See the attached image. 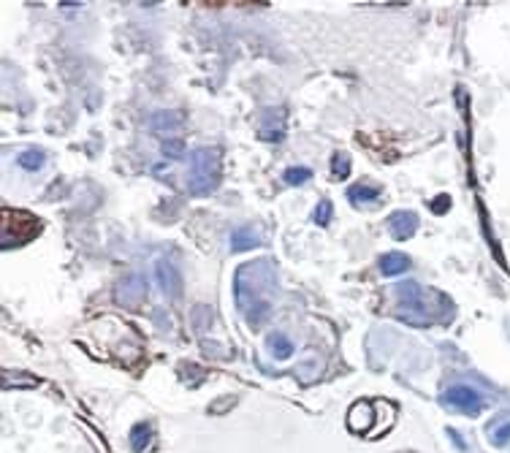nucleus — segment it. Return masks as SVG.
<instances>
[{
    "mask_svg": "<svg viewBox=\"0 0 510 453\" xmlns=\"http://www.w3.org/2000/svg\"><path fill=\"white\" fill-rule=\"evenodd\" d=\"M274 288H277V274H274V266L269 261L245 264L236 272V277H234V299H236V307L242 310V315L250 326H261L269 317Z\"/></svg>",
    "mask_w": 510,
    "mask_h": 453,
    "instance_id": "nucleus-1",
    "label": "nucleus"
},
{
    "mask_svg": "<svg viewBox=\"0 0 510 453\" xmlns=\"http://www.w3.org/2000/svg\"><path fill=\"white\" fill-rule=\"evenodd\" d=\"M220 180V152L214 147H198L190 155V190L196 196H207Z\"/></svg>",
    "mask_w": 510,
    "mask_h": 453,
    "instance_id": "nucleus-2",
    "label": "nucleus"
},
{
    "mask_svg": "<svg viewBox=\"0 0 510 453\" xmlns=\"http://www.w3.org/2000/svg\"><path fill=\"white\" fill-rule=\"evenodd\" d=\"M41 231V223L28 215V212H17V209H3V223H0V239H3V247L11 250V247H19L30 239H36Z\"/></svg>",
    "mask_w": 510,
    "mask_h": 453,
    "instance_id": "nucleus-3",
    "label": "nucleus"
},
{
    "mask_svg": "<svg viewBox=\"0 0 510 453\" xmlns=\"http://www.w3.org/2000/svg\"><path fill=\"white\" fill-rule=\"evenodd\" d=\"M396 299H399V317L413 323V326H429L431 313L426 310V296L416 282H402L396 285Z\"/></svg>",
    "mask_w": 510,
    "mask_h": 453,
    "instance_id": "nucleus-4",
    "label": "nucleus"
},
{
    "mask_svg": "<svg viewBox=\"0 0 510 453\" xmlns=\"http://www.w3.org/2000/svg\"><path fill=\"white\" fill-rule=\"evenodd\" d=\"M442 402L451 405V408L462 410V412H469V415H475V412L483 410V397L472 386H453V388H448L445 397H442Z\"/></svg>",
    "mask_w": 510,
    "mask_h": 453,
    "instance_id": "nucleus-5",
    "label": "nucleus"
},
{
    "mask_svg": "<svg viewBox=\"0 0 510 453\" xmlns=\"http://www.w3.org/2000/svg\"><path fill=\"white\" fill-rule=\"evenodd\" d=\"M144 299H147V280H144L141 274H130V277H125V280L120 282V288H117V302H120L123 307L136 310V307H141Z\"/></svg>",
    "mask_w": 510,
    "mask_h": 453,
    "instance_id": "nucleus-6",
    "label": "nucleus"
},
{
    "mask_svg": "<svg viewBox=\"0 0 510 453\" xmlns=\"http://www.w3.org/2000/svg\"><path fill=\"white\" fill-rule=\"evenodd\" d=\"M258 136L263 141H283L285 136V109H266L261 117H258Z\"/></svg>",
    "mask_w": 510,
    "mask_h": 453,
    "instance_id": "nucleus-7",
    "label": "nucleus"
},
{
    "mask_svg": "<svg viewBox=\"0 0 510 453\" xmlns=\"http://www.w3.org/2000/svg\"><path fill=\"white\" fill-rule=\"evenodd\" d=\"M155 280H158V285H161V291H163L166 296H171V299H179V296H182V280H179V272H176L174 264H169V261H158V266H155Z\"/></svg>",
    "mask_w": 510,
    "mask_h": 453,
    "instance_id": "nucleus-8",
    "label": "nucleus"
},
{
    "mask_svg": "<svg viewBox=\"0 0 510 453\" xmlns=\"http://www.w3.org/2000/svg\"><path fill=\"white\" fill-rule=\"evenodd\" d=\"M372 423H375V408L369 402H356L350 412H347V426L356 434H372Z\"/></svg>",
    "mask_w": 510,
    "mask_h": 453,
    "instance_id": "nucleus-9",
    "label": "nucleus"
},
{
    "mask_svg": "<svg viewBox=\"0 0 510 453\" xmlns=\"http://www.w3.org/2000/svg\"><path fill=\"white\" fill-rule=\"evenodd\" d=\"M388 231H391V236L394 239H399V242H405V239H410L416 231H418V215L416 212H394L391 218H388Z\"/></svg>",
    "mask_w": 510,
    "mask_h": 453,
    "instance_id": "nucleus-10",
    "label": "nucleus"
},
{
    "mask_svg": "<svg viewBox=\"0 0 510 453\" xmlns=\"http://www.w3.org/2000/svg\"><path fill=\"white\" fill-rule=\"evenodd\" d=\"M261 244V231L255 226H242L231 233V250L234 253H245Z\"/></svg>",
    "mask_w": 510,
    "mask_h": 453,
    "instance_id": "nucleus-11",
    "label": "nucleus"
},
{
    "mask_svg": "<svg viewBox=\"0 0 510 453\" xmlns=\"http://www.w3.org/2000/svg\"><path fill=\"white\" fill-rule=\"evenodd\" d=\"M410 269V258L405 253H388L380 258V272L385 277H396V274L407 272Z\"/></svg>",
    "mask_w": 510,
    "mask_h": 453,
    "instance_id": "nucleus-12",
    "label": "nucleus"
},
{
    "mask_svg": "<svg viewBox=\"0 0 510 453\" xmlns=\"http://www.w3.org/2000/svg\"><path fill=\"white\" fill-rule=\"evenodd\" d=\"M182 123H185V120H182L179 112H158V114L150 120V125H152L158 134H171V131H176Z\"/></svg>",
    "mask_w": 510,
    "mask_h": 453,
    "instance_id": "nucleus-13",
    "label": "nucleus"
},
{
    "mask_svg": "<svg viewBox=\"0 0 510 453\" xmlns=\"http://www.w3.org/2000/svg\"><path fill=\"white\" fill-rule=\"evenodd\" d=\"M269 350H272L274 359L285 361V359L294 356V342H291L285 334H272V337H269Z\"/></svg>",
    "mask_w": 510,
    "mask_h": 453,
    "instance_id": "nucleus-14",
    "label": "nucleus"
},
{
    "mask_svg": "<svg viewBox=\"0 0 510 453\" xmlns=\"http://www.w3.org/2000/svg\"><path fill=\"white\" fill-rule=\"evenodd\" d=\"M150 443H152V426H150V423H136L133 432H130V445H133V451L144 453Z\"/></svg>",
    "mask_w": 510,
    "mask_h": 453,
    "instance_id": "nucleus-15",
    "label": "nucleus"
},
{
    "mask_svg": "<svg viewBox=\"0 0 510 453\" xmlns=\"http://www.w3.org/2000/svg\"><path fill=\"white\" fill-rule=\"evenodd\" d=\"M378 196H380V187H378V185H367V182H361V185H353V187L347 190V198H350L353 204L375 201Z\"/></svg>",
    "mask_w": 510,
    "mask_h": 453,
    "instance_id": "nucleus-16",
    "label": "nucleus"
},
{
    "mask_svg": "<svg viewBox=\"0 0 510 453\" xmlns=\"http://www.w3.org/2000/svg\"><path fill=\"white\" fill-rule=\"evenodd\" d=\"M17 163L22 169H28V171H39V169H43V163H46V155H43L41 149H22L17 155Z\"/></svg>",
    "mask_w": 510,
    "mask_h": 453,
    "instance_id": "nucleus-17",
    "label": "nucleus"
},
{
    "mask_svg": "<svg viewBox=\"0 0 510 453\" xmlns=\"http://www.w3.org/2000/svg\"><path fill=\"white\" fill-rule=\"evenodd\" d=\"M312 177V171L307 169V166H291V169H285V174H283V180L288 182V185H301V182H307Z\"/></svg>",
    "mask_w": 510,
    "mask_h": 453,
    "instance_id": "nucleus-18",
    "label": "nucleus"
},
{
    "mask_svg": "<svg viewBox=\"0 0 510 453\" xmlns=\"http://www.w3.org/2000/svg\"><path fill=\"white\" fill-rule=\"evenodd\" d=\"M332 174H334V180H345V177L350 174V160H347V155L337 152V155L332 158Z\"/></svg>",
    "mask_w": 510,
    "mask_h": 453,
    "instance_id": "nucleus-19",
    "label": "nucleus"
},
{
    "mask_svg": "<svg viewBox=\"0 0 510 453\" xmlns=\"http://www.w3.org/2000/svg\"><path fill=\"white\" fill-rule=\"evenodd\" d=\"M332 201H320L318 207H315V215H312V220L318 223V226H326L329 220H332Z\"/></svg>",
    "mask_w": 510,
    "mask_h": 453,
    "instance_id": "nucleus-20",
    "label": "nucleus"
},
{
    "mask_svg": "<svg viewBox=\"0 0 510 453\" xmlns=\"http://www.w3.org/2000/svg\"><path fill=\"white\" fill-rule=\"evenodd\" d=\"M491 443H494V445H508L510 443V421L500 423L497 429H491Z\"/></svg>",
    "mask_w": 510,
    "mask_h": 453,
    "instance_id": "nucleus-21",
    "label": "nucleus"
},
{
    "mask_svg": "<svg viewBox=\"0 0 510 453\" xmlns=\"http://www.w3.org/2000/svg\"><path fill=\"white\" fill-rule=\"evenodd\" d=\"M182 152H185V141L182 138H171V141H163V155H169V158H182Z\"/></svg>",
    "mask_w": 510,
    "mask_h": 453,
    "instance_id": "nucleus-22",
    "label": "nucleus"
},
{
    "mask_svg": "<svg viewBox=\"0 0 510 453\" xmlns=\"http://www.w3.org/2000/svg\"><path fill=\"white\" fill-rule=\"evenodd\" d=\"M445 209H448V196H437V198H434V212L442 215Z\"/></svg>",
    "mask_w": 510,
    "mask_h": 453,
    "instance_id": "nucleus-23",
    "label": "nucleus"
}]
</instances>
